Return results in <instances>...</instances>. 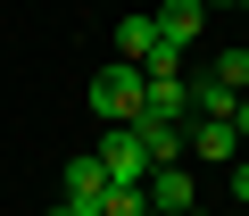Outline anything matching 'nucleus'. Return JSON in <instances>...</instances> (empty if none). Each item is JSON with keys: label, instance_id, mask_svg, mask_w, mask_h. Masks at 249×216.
Returning a JSON list of instances; mask_svg holds the SVG:
<instances>
[{"label": "nucleus", "instance_id": "ddd939ff", "mask_svg": "<svg viewBox=\"0 0 249 216\" xmlns=\"http://www.w3.org/2000/svg\"><path fill=\"white\" fill-rule=\"evenodd\" d=\"M199 9H249V0H199Z\"/></svg>", "mask_w": 249, "mask_h": 216}, {"label": "nucleus", "instance_id": "dca6fc26", "mask_svg": "<svg viewBox=\"0 0 249 216\" xmlns=\"http://www.w3.org/2000/svg\"><path fill=\"white\" fill-rule=\"evenodd\" d=\"M191 216H216V208H191Z\"/></svg>", "mask_w": 249, "mask_h": 216}, {"label": "nucleus", "instance_id": "1a4fd4ad", "mask_svg": "<svg viewBox=\"0 0 249 216\" xmlns=\"http://www.w3.org/2000/svg\"><path fill=\"white\" fill-rule=\"evenodd\" d=\"M191 150H199L208 166H232V158H241V133H232V125H191Z\"/></svg>", "mask_w": 249, "mask_h": 216}, {"label": "nucleus", "instance_id": "9d476101", "mask_svg": "<svg viewBox=\"0 0 249 216\" xmlns=\"http://www.w3.org/2000/svg\"><path fill=\"white\" fill-rule=\"evenodd\" d=\"M208 75H216V83H232V91H249V50H216V58H208Z\"/></svg>", "mask_w": 249, "mask_h": 216}, {"label": "nucleus", "instance_id": "9b49d317", "mask_svg": "<svg viewBox=\"0 0 249 216\" xmlns=\"http://www.w3.org/2000/svg\"><path fill=\"white\" fill-rule=\"evenodd\" d=\"M224 191H232V208H249V158H232V175H224Z\"/></svg>", "mask_w": 249, "mask_h": 216}, {"label": "nucleus", "instance_id": "0eeeda50", "mask_svg": "<svg viewBox=\"0 0 249 216\" xmlns=\"http://www.w3.org/2000/svg\"><path fill=\"white\" fill-rule=\"evenodd\" d=\"M150 17H158V42H166V50H191V42H199V17H208V9H199V0H158Z\"/></svg>", "mask_w": 249, "mask_h": 216}, {"label": "nucleus", "instance_id": "7ed1b4c3", "mask_svg": "<svg viewBox=\"0 0 249 216\" xmlns=\"http://www.w3.org/2000/svg\"><path fill=\"white\" fill-rule=\"evenodd\" d=\"M183 100H191V125H232V108H241V91H232V83H216L208 67H199V75H183Z\"/></svg>", "mask_w": 249, "mask_h": 216}, {"label": "nucleus", "instance_id": "f03ea898", "mask_svg": "<svg viewBox=\"0 0 249 216\" xmlns=\"http://www.w3.org/2000/svg\"><path fill=\"white\" fill-rule=\"evenodd\" d=\"M91 158L108 166V183H150V158H142L133 125H116V133H100V142H91Z\"/></svg>", "mask_w": 249, "mask_h": 216}, {"label": "nucleus", "instance_id": "2eb2a0df", "mask_svg": "<svg viewBox=\"0 0 249 216\" xmlns=\"http://www.w3.org/2000/svg\"><path fill=\"white\" fill-rule=\"evenodd\" d=\"M224 216H249V208H224Z\"/></svg>", "mask_w": 249, "mask_h": 216}, {"label": "nucleus", "instance_id": "20e7f679", "mask_svg": "<svg viewBox=\"0 0 249 216\" xmlns=\"http://www.w3.org/2000/svg\"><path fill=\"white\" fill-rule=\"evenodd\" d=\"M133 142H142V158H150V166H183L191 125H175V117H133Z\"/></svg>", "mask_w": 249, "mask_h": 216}, {"label": "nucleus", "instance_id": "f3484780", "mask_svg": "<svg viewBox=\"0 0 249 216\" xmlns=\"http://www.w3.org/2000/svg\"><path fill=\"white\" fill-rule=\"evenodd\" d=\"M150 216H158V208H150Z\"/></svg>", "mask_w": 249, "mask_h": 216}, {"label": "nucleus", "instance_id": "4468645a", "mask_svg": "<svg viewBox=\"0 0 249 216\" xmlns=\"http://www.w3.org/2000/svg\"><path fill=\"white\" fill-rule=\"evenodd\" d=\"M50 216H75V208H67V199H58V208H50Z\"/></svg>", "mask_w": 249, "mask_h": 216}, {"label": "nucleus", "instance_id": "f8f14e48", "mask_svg": "<svg viewBox=\"0 0 249 216\" xmlns=\"http://www.w3.org/2000/svg\"><path fill=\"white\" fill-rule=\"evenodd\" d=\"M232 133H241V142H249V91H241V108H232Z\"/></svg>", "mask_w": 249, "mask_h": 216}, {"label": "nucleus", "instance_id": "6e6552de", "mask_svg": "<svg viewBox=\"0 0 249 216\" xmlns=\"http://www.w3.org/2000/svg\"><path fill=\"white\" fill-rule=\"evenodd\" d=\"M150 50H158V17H150V9H133V17H116V58H124V67H142Z\"/></svg>", "mask_w": 249, "mask_h": 216}, {"label": "nucleus", "instance_id": "39448f33", "mask_svg": "<svg viewBox=\"0 0 249 216\" xmlns=\"http://www.w3.org/2000/svg\"><path fill=\"white\" fill-rule=\"evenodd\" d=\"M142 199H150L158 216H191V208H199V191H191V166H150Z\"/></svg>", "mask_w": 249, "mask_h": 216}, {"label": "nucleus", "instance_id": "f257e3e1", "mask_svg": "<svg viewBox=\"0 0 249 216\" xmlns=\"http://www.w3.org/2000/svg\"><path fill=\"white\" fill-rule=\"evenodd\" d=\"M142 100H150V75H142V67H100V75H91V117H100V125H133Z\"/></svg>", "mask_w": 249, "mask_h": 216}, {"label": "nucleus", "instance_id": "423d86ee", "mask_svg": "<svg viewBox=\"0 0 249 216\" xmlns=\"http://www.w3.org/2000/svg\"><path fill=\"white\" fill-rule=\"evenodd\" d=\"M100 191H108V166H100L91 150H75V158H67V208H75V216H100Z\"/></svg>", "mask_w": 249, "mask_h": 216}]
</instances>
